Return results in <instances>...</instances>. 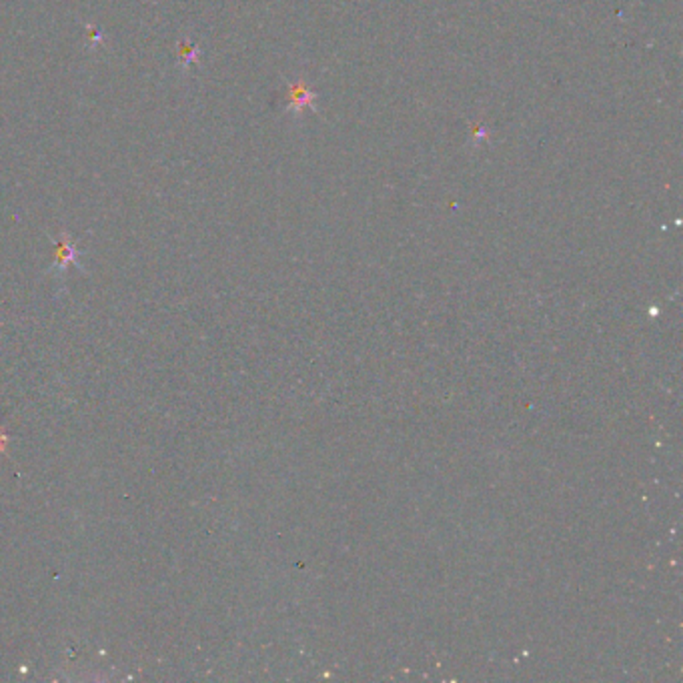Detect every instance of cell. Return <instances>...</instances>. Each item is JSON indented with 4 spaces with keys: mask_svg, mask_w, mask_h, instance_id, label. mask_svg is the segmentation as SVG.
I'll return each instance as SVG.
<instances>
[{
    "mask_svg": "<svg viewBox=\"0 0 683 683\" xmlns=\"http://www.w3.org/2000/svg\"><path fill=\"white\" fill-rule=\"evenodd\" d=\"M78 256H80V251H78L75 241L71 239V235H68V233H61L58 241H56V255H54V263L51 271H54V273H64V271L68 268V265L80 267Z\"/></svg>",
    "mask_w": 683,
    "mask_h": 683,
    "instance_id": "cell-1",
    "label": "cell"
},
{
    "mask_svg": "<svg viewBox=\"0 0 683 683\" xmlns=\"http://www.w3.org/2000/svg\"><path fill=\"white\" fill-rule=\"evenodd\" d=\"M197 56H199V48L194 46L192 43H187V41H182L179 44V58H181V63L184 66H189L197 61Z\"/></svg>",
    "mask_w": 683,
    "mask_h": 683,
    "instance_id": "cell-2",
    "label": "cell"
},
{
    "mask_svg": "<svg viewBox=\"0 0 683 683\" xmlns=\"http://www.w3.org/2000/svg\"><path fill=\"white\" fill-rule=\"evenodd\" d=\"M9 441H11V435H9V433H4V431L0 429V453H6Z\"/></svg>",
    "mask_w": 683,
    "mask_h": 683,
    "instance_id": "cell-3",
    "label": "cell"
}]
</instances>
